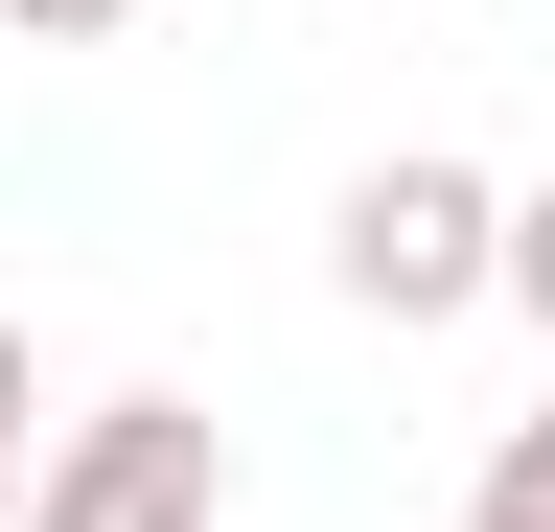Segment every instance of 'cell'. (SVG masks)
<instances>
[{
	"mask_svg": "<svg viewBox=\"0 0 555 532\" xmlns=\"http://www.w3.org/2000/svg\"><path fill=\"white\" fill-rule=\"evenodd\" d=\"M0 24H24V47H116L139 0H0Z\"/></svg>",
	"mask_w": 555,
	"mask_h": 532,
	"instance_id": "5b68a950",
	"label": "cell"
},
{
	"mask_svg": "<svg viewBox=\"0 0 555 532\" xmlns=\"http://www.w3.org/2000/svg\"><path fill=\"white\" fill-rule=\"evenodd\" d=\"M463 532H555V393H532L509 440H486V486H463Z\"/></svg>",
	"mask_w": 555,
	"mask_h": 532,
	"instance_id": "3957f363",
	"label": "cell"
},
{
	"mask_svg": "<svg viewBox=\"0 0 555 532\" xmlns=\"http://www.w3.org/2000/svg\"><path fill=\"white\" fill-rule=\"evenodd\" d=\"M509 324L555 348V185H509Z\"/></svg>",
	"mask_w": 555,
	"mask_h": 532,
	"instance_id": "277c9868",
	"label": "cell"
},
{
	"mask_svg": "<svg viewBox=\"0 0 555 532\" xmlns=\"http://www.w3.org/2000/svg\"><path fill=\"white\" fill-rule=\"evenodd\" d=\"M324 278L347 324H463V301H509V185H486L463 140H393V163H347V209H324Z\"/></svg>",
	"mask_w": 555,
	"mask_h": 532,
	"instance_id": "6da1fadb",
	"label": "cell"
},
{
	"mask_svg": "<svg viewBox=\"0 0 555 532\" xmlns=\"http://www.w3.org/2000/svg\"><path fill=\"white\" fill-rule=\"evenodd\" d=\"M0 440H47V371H24V301H0Z\"/></svg>",
	"mask_w": 555,
	"mask_h": 532,
	"instance_id": "8992f818",
	"label": "cell"
},
{
	"mask_svg": "<svg viewBox=\"0 0 555 532\" xmlns=\"http://www.w3.org/2000/svg\"><path fill=\"white\" fill-rule=\"evenodd\" d=\"M24 532H232V417H208V393H93V417H47V509Z\"/></svg>",
	"mask_w": 555,
	"mask_h": 532,
	"instance_id": "7a4b0ae2",
	"label": "cell"
},
{
	"mask_svg": "<svg viewBox=\"0 0 555 532\" xmlns=\"http://www.w3.org/2000/svg\"><path fill=\"white\" fill-rule=\"evenodd\" d=\"M24 509H47V440H0V532H24Z\"/></svg>",
	"mask_w": 555,
	"mask_h": 532,
	"instance_id": "52a82bcc",
	"label": "cell"
}]
</instances>
